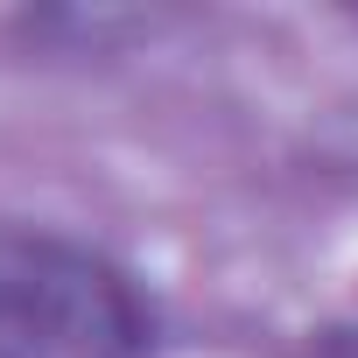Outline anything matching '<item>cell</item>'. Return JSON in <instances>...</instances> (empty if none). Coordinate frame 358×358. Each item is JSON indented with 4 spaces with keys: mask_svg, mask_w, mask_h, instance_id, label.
Returning <instances> with one entry per match:
<instances>
[{
    "mask_svg": "<svg viewBox=\"0 0 358 358\" xmlns=\"http://www.w3.org/2000/svg\"><path fill=\"white\" fill-rule=\"evenodd\" d=\"M148 323L113 267L64 239L0 232V358H141Z\"/></svg>",
    "mask_w": 358,
    "mask_h": 358,
    "instance_id": "obj_1",
    "label": "cell"
}]
</instances>
